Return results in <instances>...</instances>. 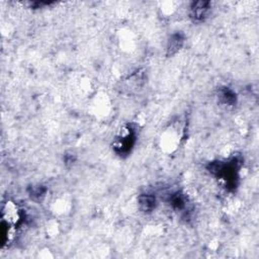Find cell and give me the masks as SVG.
Wrapping results in <instances>:
<instances>
[{"label":"cell","mask_w":259,"mask_h":259,"mask_svg":"<svg viewBox=\"0 0 259 259\" xmlns=\"http://www.w3.org/2000/svg\"><path fill=\"white\" fill-rule=\"evenodd\" d=\"M237 161L233 160L232 162H212L209 165V171L218 176L219 178H223L228 187L234 188L236 186L237 179Z\"/></svg>","instance_id":"obj_1"},{"label":"cell","mask_w":259,"mask_h":259,"mask_svg":"<svg viewBox=\"0 0 259 259\" xmlns=\"http://www.w3.org/2000/svg\"><path fill=\"white\" fill-rule=\"evenodd\" d=\"M135 142H136L135 130L129 127L128 131L120 137H118V138L116 140L114 144V149L120 156L124 154H128L131 152Z\"/></svg>","instance_id":"obj_2"},{"label":"cell","mask_w":259,"mask_h":259,"mask_svg":"<svg viewBox=\"0 0 259 259\" xmlns=\"http://www.w3.org/2000/svg\"><path fill=\"white\" fill-rule=\"evenodd\" d=\"M211 3L209 1H196L191 4L190 15L191 18L196 22L204 21L210 10Z\"/></svg>","instance_id":"obj_3"},{"label":"cell","mask_w":259,"mask_h":259,"mask_svg":"<svg viewBox=\"0 0 259 259\" xmlns=\"http://www.w3.org/2000/svg\"><path fill=\"white\" fill-rule=\"evenodd\" d=\"M185 44V36L181 33H175L173 34L169 41L168 44H167V51L166 54L168 57L175 55L181 48L182 46Z\"/></svg>","instance_id":"obj_4"},{"label":"cell","mask_w":259,"mask_h":259,"mask_svg":"<svg viewBox=\"0 0 259 259\" xmlns=\"http://www.w3.org/2000/svg\"><path fill=\"white\" fill-rule=\"evenodd\" d=\"M138 204H139L140 210L143 212L148 214V212L154 211L157 205V201H156L155 195L151 194V193H143L139 196Z\"/></svg>","instance_id":"obj_5"},{"label":"cell","mask_w":259,"mask_h":259,"mask_svg":"<svg viewBox=\"0 0 259 259\" xmlns=\"http://www.w3.org/2000/svg\"><path fill=\"white\" fill-rule=\"evenodd\" d=\"M219 99L225 105H235L237 102V95L234 91L228 87H223L219 90Z\"/></svg>","instance_id":"obj_6"},{"label":"cell","mask_w":259,"mask_h":259,"mask_svg":"<svg viewBox=\"0 0 259 259\" xmlns=\"http://www.w3.org/2000/svg\"><path fill=\"white\" fill-rule=\"evenodd\" d=\"M27 192L30 196V199L36 202H40L45 197L46 192H47V188L44 186H32L28 188Z\"/></svg>","instance_id":"obj_7"},{"label":"cell","mask_w":259,"mask_h":259,"mask_svg":"<svg viewBox=\"0 0 259 259\" xmlns=\"http://www.w3.org/2000/svg\"><path fill=\"white\" fill-rule=\"evenodd\" d=\"M169 201H170V205L175 210H182L186 208V197L180 192L172 193Z\"/></svg>","instance_id":"obj_8"}]
</instances>
